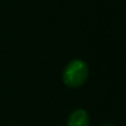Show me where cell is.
Segmentation results:
<instances>
[{"label": "cell", "mask_w": 126, "mask_h": 126, "mask_svg": "<svg viewBox=\"0 0 126 126\" xmlns=\"http://www.w3.org/2000/svg\"><path fill=\"white\" fill-rule=\"evenodd\" d=\"M67 126H89V115L84 109L72 111L67 119Z\"/></svg>", "instance_id": "7a4b0ae2"}, {"label": "cell", "mask_w": 126, "mask_h": 126, "mask_svg": "<svg viewBox=\"0 0 126 126\" xmlns=\"http://www.w3.org/2000/svg\"><path fill=\"white\" fill-rule=\"evenodd\" d=\"M102 126H114V125H111V124H104V125H102Z\"/></svg>", "instance_id": "3957f363"}, {"label": "cell", "mask_w": 126, "mask_h": 126, "mask_svg": "<svg viewBox=\"0 0 126 126\" xmlns=\"http://www.w3.org/2000/svg\"><path fill=\"white\" fill-rule=\"evenodd\" d=\"M88 65L81 59L71 60L64 69L63 82L70 88H79L88 79Z\"/></svg>", "instance_id": "6da1fadb"}]
</instances>
